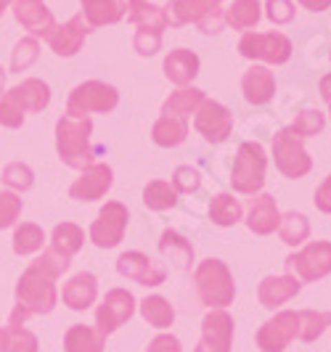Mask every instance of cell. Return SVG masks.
<instances>
[{"label": "cell", "mask_w": 331, "mask_h": 352, "mask_svg": "<svg viewBox=\"0 0 331 352\" xmlns=\"http://www.w3.org/2000/svg\"><path fill=\"white\" fill-rule=\"evenodd\" d=\"M90 133L93 122L87 117H70L64 114L56 122V148L61 162L72 170H85L93 164V148H90Z\"/></svg>", "instance_id": "cell-1"}, {"label": "cell", "mask_w": 331, "mask_h": 352, "mask_svg": "<svg viewBox=\"0 0 331 352\" xmlns=\"http://www.w3.org/2000/svg\"><path fill=\"white\" fill-rule=\"evenodd\" d=\"M193 281H196L199 300L212 310H226L236 297V283H233V276L223 260H215V257L204 260L196 267Z\"/></svg>", "instance_id": "cell-2"}, {"label": "cell", "mask_w": 331, "mask_h": 352, "mask_svg": "<svg viewBox=\"0 0 331 352\" xmlns=\"http://www.w3.org/2000/svg\"><path fill=\"white\" fill-rule=\"evenodd\" d=\"M56 278H51L48 273H43L40 267L30 265L24 270V276L17 283V310H21L24 316H45L56 307Z\"/></svg>", "instance_id": "cell-3"}, {"label": "cell", "mask_w": 331, "mask_h": 352, "mask_svg": "<svg viewBox=\"0 0 331 352\" xmlns=\"http://www.w3.org/2000/svg\"><path fill=\"white\" fill-rule=\"evenodd\" d=\"M265 167H268V157H265V148L260 143H242L239 151H236L233 170H231L233 191L249 196L260 194L262 186H265Z\"/></svg>", "instance_id": "cell-4"}, {"label": "cell", "mask_w": 331, "mask_h": 352, "mask_svg": "<svg viewBox=\"0 0 331 352\" xmlns=\"http://www.w3.org/2000/svg\"><path fill=\"white\" fill-rule=\"evenodd\" d=\"M273 159L281 175L292 180H299L313 170V159L302 146V135H297L292 127H284L273 135Z\"/></svg>", "instance_id": "cell-5"}, {"label": "cell", "mask_w": 331, "mask_h": 352, "mask_svg": "<svg viewBox=\"0 0 331 352\" xmlns=\"http://www.w3.org/2000/svg\"><path fill=\"white\" fill-rule=\"evenodd\" d=\"M120 104V93L114 85H106L101 80H87L83 85L70 93V101H67V114L70 117H87L90 111H111Z\"/></svg>", "instance_id": "cell-6"}, {"label": "cell", "mask_w": 331, "mask_h": 352, "mask_svg": "<svg viewBox=\"0 0 331 352\" xmlns=\"http://www.w3.org/2000/svg\"><path fill=\"white\" fill-rule=\"evenodd\" d=\"M284 270L299 281H318L331 273V241H310L284 260Z\"/></svg>", "instance_id": "cell-7"}, {"label": "cell", "mask_w": 331, "mask_h": 352, "mask_svg": "<svg viewBox=\"0 0 331 352\" xmlns=\"http://www.w3.org/2000/svg\"><path fill=\"white\" fill-rule=\"evenodd\" d=\"M239 53L252 61L286 64L292 58V40L281 32H244L239 40Z\"/></svg>", "instance_id": "cell-8"}, {"label": "cell", "mask_w": 331, "mask_h": 352, "mask_svg": "<svg viewBox=\"0 0 331 352\" xmlns=\"http://www.w3.org/2000/svg\"><path fill=\"white\" fill-rule=\"evenodd\" d=\"M127 220H130V212L122 201H106L96 217V223L90 226V241L98 249L117 247L125 239Z\"/></svg>", "instance_id": "cell-9"}, {"label": "cell", "mask_w": 331, "mask_h": 352, "mask_svg": "<svg viewBox=\"0 0 331 352\" xmlns=\"http://www.w3.org/2000/svg\"><path fill=\"white\" fill-rule=\"evenodd\" d=\"M136 313V297L125 289H111L96 310V331L104 336L114 334L122 323H127Z\"/></svg>", "instance_id": "cell-10"}, {"label": "cell", "mask_w": 331, "mask_h": 352, "mask_svg": "<svg viewBox=\"0 0 331 352\" xmlns=\"http://www.w3.org/2000/svg\"><path fill=\"white\" fill-rule=\"evenodd\" d=\"M233 344V318L226 310H209L202 320V339L193 352H231Z\"/></svg>", "instance_id": "cell-11"}, {"label": "cell", "mask_w": 331, "mask_h": 352, "mask_svg": "<svg viewBox=\"0 0 331 352\" xmlns=\"http://www.w3.org/2000/svg\"><path fill=\"white\" fill-rule=\"evenodd\" d=\"M193 127L204 135V141L209 143H223L233 130V114L228 111L223 104L217 101H207L196 109V117H193Z\"/></svg>", "instance_id": "cell-12"}, {"label": "cell", "mask_w": 331, "mask_h": 352, "mask_svg": "<svg viewBox=\"0 0 331 352\" xmlns=\"http://www.w3.org/2000/svg\"><path fill=\"white\" fill-rule=\"evenodd\" d=\"M297 339V313L284 310L276 318L265 320L257 331V347L262 352H284Z\"/></svg>", "instance_id": "cell-13"}, {"label": "cell", "mask_w": 331, "mask_h": 352, "mask_svg": "<svg viewBox=\"0 0 331 352\" xmlns=\"http://www.w3.org/2000/svg\"><path fill=\"white\" fill-rule=\"evenodd\" d=\"M117 270H120V276L140 283V286H159L167 278V267L157 263V260H151L143 252H125V254H120Z\"/></svg>", "instance_id": "cell-14"}, {"label": "cell", "mask_w": 331, "mask_h": 352, "mask_svg": "<svg viewBox=\"0 0 331 352\" xmlns=\"http://www.w3.org/2000/svg\"><path fill=\"white\" fill-rule=\"evenodd\" d=\"M111 183H114V173L109 164H90L83 170V175L72 183L70 196L77 201H96V199L106 196Z\"/></svg>", "instance_id": "cell-15"}, {"label": "cell", "mask_w": 331, "mask_h": 352, "mask_svg": "<svg viewBox=\"0 0 331 352\" xmlns=\"http://www.w3.org/2000/svg\"><path fill=\"white\" fill-rule=\"evenodd\" d=\"M14 16L32 37H48L56 27V19L43 0H14Z\"/></svg>", "instance_id": "cell-16"}, {"label": "cell", "mask_w": 331, "mask_h": 352, "mask_svg": "<svg viewBox=\"0 0 331 352\" xmlns=\"http://www.w3.org/2000/svg\"><path fill=\"white\" fill-rule=\"evenodd\" d=\"M302 289V281L284 273V276H268L262 278V283L257 286V300L265 310H276L281 305H286L289 300H295Z\"/></svg>", "instance_id": "cell-17"}, {"label": "cell", "mask_w": 331, "mask_h": 352, "mask_svg": "<svg viewBox=\"0 0 331 352\" xmlns=\"http://www.w3.org/2000/svg\"><path fill=\"white\" fill-rule=\"evenodd\" d=\"M85 35H87V21L83 19V14H77V16H72L67 24H56L53 32L48 35V43H51V48L56 56L70 58V56H74V53L83 48Z\"/></svg>", "instance_id": "cell-18"}, {"label": "cell", "mask_w": 331, "mask_h": 352, "mask_svg": "<svg viewBox=\"0 0 331 352\" xmlns=\"http://www.w3.org/2000/svg\"><path fill=\"white\" fill-rule=\"evenodd\" d=\"M281 212L276 207V199L270 194H257L252 199V207L246 214V228L257 236H268L273 230H279Z\"/></svg>", "instance_id": "cell-19"}, {"label": "cell", "mask_w": 331, "mask_h": 352, "mask_svg": "<svg viewBox=\"0 0 331 352\" xmlns=\"http://www.w3.org/2000/svg\"><path fill=\"white\" fill-rule=\"evenodd\" d=\"M242 90H244V98L252 106H265L273 93H276V77L268 67H252V69L244 72L242 77Z\"/></svg>", "instance_id": "cell-20"}, {"label": "cell", "mask_w": 331, "mask_h": 352, "mask_svg": "<svg viewBox=\"0 0 331 352\" xmlns=\"http://www.w3.org/2000/svg\"><path fill=\"white\" fill-rule=\"evenodd\" d=\"M98 297V278L93 273H77L74 278L64 283L61 300L72 310H87Z\"/></svg>", "instance_id": "cell-21"}, {"label": "cell", "mask_w": 331, "mask_h": 352, "mask_svg": "<svg viewBox=\"0 0 331 352\" xmlns=\"http://www.w3.org/2000/svg\"><path fill=\"white\" fill-rule=\"evenodd\" d=\"M196 74H199V56L189 48H178L164 58V77L178 88H186Z\"/></svg>", "instance_id": "cell-22"}, {"label": "cell", "mask_w": 331, "mask_h": 352, "mask_svg": "<svg viewBox=\"0 0 331 352\" xmlns=\"http://www.w3.org/2000/svg\"><path fill=\"white\" fill-rule=\"evenodd\" d=\"M83 3V19L87 27H104V24H117L127 14L125 0H80Z\"/></svg>", "instance_id": "cell-23"}, {"label": "cell", "mask_w": 331, "mask_h": 352, "mask_svg": "<svg viewBox=\"0 0 331 352\" xmlns=\"http://www.w3.org/2000/svg\"><path fill=\"white\" fill-rule=\"evenodd\" d=\"M223 0H173L164 14H167V24L173 27H183V24H191V21H199L207 11L212 8H220Z\"/></svg>", "instance_id": "cell-24"}, {"label": "cell", "mask_w": 331, "mask_h": 352, "mask_svg": "<svg viewBox=\"0 0 331 352\" xmlns=\"http://www.w3.org/2000/svg\"><path fill=\"white\" fill-rule=\"evenodd\" d=\"M8 96L17 101L24 111H43L48 101H51V88H48V82H43V80H24L21 85L8 90Z\"/></svg>", "instance_id": "cell-25"}, {"label": "cell", "mask_w": 331, "mask_h": 352, "mask_svg": "<svg viewBox=\"0 0 331 352\" xmlns=\"http://www.w3.org/2000/svg\"><path fill=\"white\" fill-rule=\"evenodd\" d=\"M127 19L143 30H157L162 32L167 27V14L162 6H154L149 0H127Z\"/></svg>", "instance_id": "cell-26"}, {"label": "cell", "mask_w": 331, "mask_h": 352, "mask_svg": "<svg viewBox=\"0 0 331 352\" xmlns=\"http://www.w3.org/2000/svg\"><path fill=\"white\" fill-rule=\"evenodd\" d=\"M159 252L164 257H170L180 270H191L193 267V247L189 239H183L178 230H164L159 239Z\"/></svg>", "instance_id": "cell-27"}, {"label": "cell", "mask_w": 331, "mask_h": 352, "mask_svg": "<svg viewBox=\"0 0 331 352\" xmlns=\"http://www.w3.org/2000/svg\"><path fill=\"white\" fill-rule=\"evenodd\" d=\"M186 135H189V122L180 120V117H173V114H162L154 122V130H151V138L162 148L180 146V143L186 141Z\"/></svg>", "instance_id": "cell-28"}, {"label": "cell", "mask_w": 331, "mask_h": 352, "mask_svg": "<svg viewBox=\"0 0 331 352\" xmlns=\"http://www.w3.org/2000/svg\"><path fill=\"white\" fill-rule=\"evenodd\" d=\"M204 104V90L199 88H180L175 90L173 96L164 101L162 114H173L180 120H189L191 114H196V109Z\"/></svg>", "instance_id": "cell-29"}, {"label": "cell", "mask_w": 331, "mask_h": 352, "mask_svg": "<svg viewBox=\"0 0 331 352\" xmlns=\"http://www.w3.org/2000/svg\"><path fill=\"white\" fill-rule=\"evenodd\" d=\"M104 336L85 323H74L64 336V352H104Z\"/></svg>", "instance_id": "cell-30"}, {"label": "cell", "mask_w": 331, "mask_h": 352, "mask_svg": "<svg viewBox=\"0 0 331 352\" xmlns=\"http://www.w3.org/2000/svg\"><path fill=\"white\" fill-rule=\"evenodd\" d=\"M242 214H244L242 201L233 199V194H217L209 201V220H212L215 226H220V228L236 226V223L242 220Z\"/></svg>", "instance_id": "cell-31"}, {"label": "cell", "mask_w": 331, "mask_h": 352, "mask_svg": "<svg viewBox=\"0 0 331 352\" xmlns=\"http://www.w3.org/2000/svg\"><path fill=\"white\" fill-rule=\"evenodd\" d=\"M279 236L284 244L289 247H302L310 236V223L302 212H286L281 214V223H279Z\"/></svg>", "instance_id": "cell-32"}, {"label": "cell", "mask_w": 331, "mask_h": 352, "mask_svg": "<svg viewBox=\"0 0 331 352\" xmlns=\"http://www.w3.org/2000/svg\"><path fill=\"white\" fill-rule=\"evenodd\" d=\"M262 16V6L257 0H233V6L226 11V21L233 30L249 32Z\"/></svg>", "instance_id": "cell-33"}, {"label": "cell", "mask_w": 331, "mask_h": 352, "mask_svg": "<svg viewBox=\"0 0 331 352\" xmlns=\"http://www.w3.org/2000/svg\"><path fill=\"white\" fill-rule=\"evenodd\" d=\"M85 244V230L80 228V226H74V223H61V226H56L51 236V249L56 252H61V254H77L80 249Z\"/></svg>", "instance_id": "cell-34"}, {"label": "cell", "mask_w": 331, "mask_h": 352, "mask_svg": "<svg viewBox=\"0 0 331 352\" xmlns=\"http://www.w3.org/2000/svg\"><path fill=\"white\" fill-rule=\"evenodd\" d=\"M140 316H143V320L149 326H154V329H167V326H173L175 310L164 297L154 294V297H146V300L140 302Z\"/></svg>", "instance_id": "cell-35"}, {"label": "cell", "mask_w": 331, "mask_h": 352, "mask_svg": "<svg viewBox=\"0 0 331 352\" xmlns=\"http://www.w3.org/2000/svg\"><path fill=\"white\" fill-rule=\"evenodd\" d=\"M331 326V313H318V310H299L297 313V339L302 342H315Z\"/></svg>", "instance_id": "cell-36"}, {"label": "cell", "mask_w": 331, "mask_h": 352, "mask_svg": "<svg viewBox=\"0 0 331 352\" xmlns=\"http://www.w3.org/2000/svg\"><path fill=\"white\" fill-rule=\"evenodd\" d=\"M143 204L154 212L173 210L175 204H178V191H175L173 183H167V180H151L143 188Z\"/></svg>", "instance_id": "cell-37"}, {"label": "cell", "mask_w": 331, "mask_h": 352, "mask_svg": "<svg viewBox=\"0 0 331 352\" xmlns=\"http://www.w3.org/2000/svg\"><path fill=\"white\" fill-rule=\"evenodd\" d=\"M43 244H45V233L35 223H21L17 228V233H14V252L21 254V257L40 252Z\"/></svg>", "instance_id": "cell-38"}, {"label": "cell", "mask_w": 331, "mask_h": 352, "mask_svg": "<svg viewBox=\"0 0 331 352\" xmlns=\"http://www.w3.org/2000/svg\"><path fill=\"white\" fill-rule=\"evenodd\" d=\"M40 56V45H37V37H24L19 40L14 56H11V72H24L30 69Z\"/></svg>", "instance_id": "cell-39"}, {"label": "cell", "mask_w": 331, "mask_h": 352, "mask_svg": "<svg viewBox=\"0 0 331 352\" xmlns=\"http://www.w3.org/2000/svg\"><path fill=\"white\" fill-rule=\"evenodd\" d=\"M323 124H326V117L318 109H305V111L297 114L292 130H295L297 135H302V138H310V135H318L323 130Z\"/></svg>", "instance_id": "cell-40"}, {"label": "cell", "mask_w": 331, "mask_h": 352, "mask_svg": "<svg viewBox=\"0 0 331 352\" xmlns=\"http://www.w3.org/2000/svg\"><path fill=\"white\" fill-rule=\"evenodd\" d=\"M8 188H14V191H27V188H32V183H35V175H32V170L27 167V164H21V162H14V164H8L6 170H3V177H0Z\"/></svg>", "instance_id": "cell-41"}, {"label": "cell", "mask_w": 331, "mask_h": 352, "mask_svg": "<svg viewBox=\"0 0 331 352\" xmlns=\"http://www.w3.org/2000/svg\"><path fill=\"white\" fill-rule=\"evenodd\" d=\"M32 265L40 267L43 273H48L51 278H58V276H64V273H67V267H70V257H67V254H61V252H56V249H45V252H43Z\"/></svg>", "instance_id": "cell-42"}, {"label": "cell", "mask_w": 331, "mask_h": 352, "mask_svg": "<svg viewBox=\"0 0 331 352\" xmlns=\"http://www.w3.org/2000/svg\"><path fill=\"white\" fill-rule=\"evenodd\" d=\"M3 352H37V336L24 326H8V344Z\"/></svg>", "instance_id": "cell-43"}, {"label": "cell", "mask_w": 331, "mask_h": 352, "mask_svg": "<svg viewBox=\"0 0 331 352\" xmlns=\"http://www.w3.org/2000/svg\"><path fill=\"white\" fill-rule=\"evenodd\" d=\"M21 214V199L14 191H0V230L17 226Z\"/></svg>", "instance_id": "cell-44"}, {"label": "cell", "mask_w": 331, "mask_h": 352, "mask_svg": "<svg viewBox=\"0 0 331 352\" xmlns=\"http://www.w3.org/2000/svg\"><path fill=\"white\" fill-rule=\"evenodd\" d=\"M173 186L178 194H193V191L202 186L199 170H193V167H189V164H180L173 175Z\"/></svg>", "instance_id": "cell-45"}, {"label": "cell", "mask_w": 331, "mask_h": 352, "mask_svg": "<svg viewBox=\"0 0 331 352\" xmlns=\"http://www.w3.org/2000/svg\"><path fill=\"white\" fill-rule=\"evenodd\" d=\"M0 124L3 127H11V130H17V127L24 124V109L8 93L0 98Z\"/></svg>", "instance_id": "cell-46"}, {"label": "cell", "mask_w": 331, "mask_h": 352, "mask_svg": "<svg viewBox=\"0 0 331 352\" xmlns=\"http://www.w3.org/2000/svg\"><path fill=\"white\" fill-rule=\"evenodd\" d=\"M133 45H136V51L140 56H154V53L162 48V32L157 30H143L138 27V32H136V40H133Z\"/></svg>", "instance_id": "cell-47"}, {"label": "cell", "mask_w": 331, "mask_h": 352, "mask_svg": "<svg viewBox=\"0 0 331 352\" xmlns=\"http://www.w3.org/2000/svg\"><path fill=\"white\" fill-rule=\"evenodd\" d=\"M265 14L273 24H289L295 19V3L292 0H268Z\"/></svg>", "instance_id": "cell-48"}, {"label": "cell", "mask_w": 331, "mask_h": 352, "mask_svg": "<svg viewBox=\"0 0 331 352\" xmlns=\"http://www.w3.org/2000/svg\"><path fill=\"white\" fill-rule=\"evenodd\" d=\"M223 24H226V14L220 8H212V11H207L204 16L196 21V27H199L202 35H220Z\"/></svg>", "instance_id": "cell-49"}, {"label": "cell", "mask_w": 331, "mask_h": 352, "mask_svg": "<svg viewBox=\"0 0 331 352\" xmlns=\"http://www.w3.org/2000/svg\"><path fill=\"white\" fill-rule=\"evenodd\" d=\"M149 352H180V342L173 334H159L157 339H151Z\"/></svg>", "instance_id": "cell-50"}, {"label": "cell", "mask_w": 331, "mask_h": 352, "mask_svg": "<svg viewBox=\"0 0 331 352\" xmlns=\"http://www.w3.org/2000/svg\"><path fill=\"white\" fill-rule=\"evenodd\" d=\"M315 207L321 212H326V214H331V175L321 183V188L315 191Z\"/></svg>", "instance_id": "cell-51"}, {"label": "cell", "mask_w": 331, "mask_h": 352, "mask_svg": "<svg viewBox=\"0 0 331 352\" xmlns=\"http://www.w3.org/2000/svg\"><path fill=\"white\" fill-rule=\"evenodd\" d=\"M302 8H308V11H326L331 8V0H297Z\"/></svg>", "instance_id": "cell-52"}, {"label": "cell", "mask_w": 331, "mask_h": 352, "mask_svg": "<svg viewBox=\"0 0 331 352\" xmlns=\"http://www.w3.org/2000/svg\"><path fill=\"white\" fill-rule=\"evenodd\" d=\"M321 96H323L326 104H331V72L321 77Z\"/></svg>", "instance_id": "cell-53"}, {"label": "cell", "mask_w": 331, "mask_h": 352, "mask_svg": "<svg viewBox=\"0 0 331 352\" xmlns=\"http://www.w3.org/2000/svg\"><path fill=\"white\" fill-rule=\"evenodd\" d=\"M6 344H8V326L0 329V352L6 350Z\"/></svg>", "instance_id": "cell-54"}, {"label": "cell", "mask_w": 331, "mask_h": 352, "mask_svg": "<svg viewBox=\"0 0 331 352\" xmlns=\"http://www.w3.org/2000/svg\"><path fill=\"white\" fill-rule=\"evenodd\" d=\"M3 88H6V72L0 69V96H3Z\"/></svg>", "instance_id": "cell-55"}, {"label": "cell", "mask_w": 331, "mask_h": 352, "mask_svg": "<svg viewBox=\"0 0 331 352\" xmlns=\"http://www.w3.org/2000/svg\"><path fill=\"white\" fill-rule=\"evenodd\" d=\"M11 3H14V0H0V14H3V11H6Z\"/></svg>", "instance_id": "cell-56"}, {"label": "cell", "mask_w": 331, "mask_h": 352, "mask_svg": "<svg viewBox=\"0 0 331 352\" xmlns=\"http://www.w3.org/2000/svg\"><path fill=\"white\" fill-rule=\"evenodd\" d=\"M329 117H331V104H329Z\"/></svg>", "instance_id": "cell-57"}, {"label": "cell", "mask_w": 331, "mask_h": 352, "mask_svg": "<svg viewBox=\"0 0 331 352\" xmlns=\"http://www.w3.org/2000/svg\"><path fill=\"white\" fill-rule=\"evenodd\" d=\"M329 58H331V56H329Z\"/></svg>", "instance_id": "cell-58"}]
</instances>
